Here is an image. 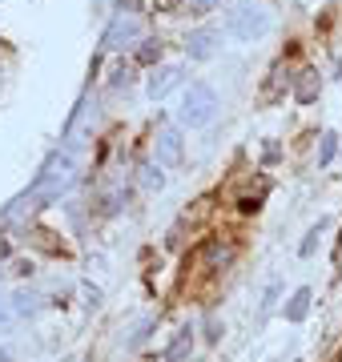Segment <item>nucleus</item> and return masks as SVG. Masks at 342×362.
Wrapping results in <instances>:
<instances>
[{
    "mask_svg": "<svg viewBox=\"0 0 342 362\" xmlns=\"http://www.w3.org/2000/svg\"><path fill=\"white\" fill-rule=\"evenodd\" d=\"M69 185H73V157L65 153H53L49 157V165L37 173V181H33V189H28L20 202H16V209L8 214V218H16L20 209H40L45 202H57V197L65 194Z\"/></svg>",
    "mask_w": 342,
    "mask_h": 362,
    "instance_id": "f257e3e1",
    "label": "nucleus"
},
{
    "mask_svg": "<svg viewBox=\"0 0 342 362\" xmlns=\"http://www.w3.org/2000/svg\"><path fill=\"white\" fill-rule=\"evenodd\" d=\"M213 117H218V93L210 85H189L182 105H177V121L185 129H201V125H210Z\"/></svg>",
    "mask_w": 342,
    "mask_h": 362,
    "instance_id": "f03ea898",
    "label": "nucleus"
},
{
    "mask_svg": "<svg viewBox=\"0 0 342 362\" xmlns=\"http://www.w3.org/2000/svg\"><path fill=\"white\" fill-rule=\"evenodd\" d=\"M225 28H230V37L237 40H262L270 28H274V16H270V8H262V4H237L234 13L225 16Z\"/></svg>",
    "mask_w": 342,
    "mask_h": 362,
    "instance_id": "7ed1b4c3",
    "label": "nucleus"
},
{
    "mask_svg": "<svg viewBox=\"0 0 342 362\" xmlns=\"http://www.w3.org/2000/svg\"><path fill=\"white\" fill-rule=\"evenodd\" d=\"M182 133L177 129H161L158 133V141H153V157H158V165L161 169H177L182 165Z\"/></svg>",
    "mask_w": 342,
    "mask_h": 362,
    "instance_id": "20e7f679",
    "label": "nucleus"
},
{
    "mask_svg": "<svg viewBox=\"0 0 342 362\" xmlns=\"http://www.w3.org/2000/svg\"><path fill=\"white\" fill-rule=\"evenodd\" d=\"M182 81H185V69L182 65H161L158 73L149 77V85H145V89H149V97H153V101H161V97H170Z\"/></svg>",
    "mask_w": 342,
    "mask_h": 362,
    "instance_id": "39448f33",
    "label": "nucleus"
},
{
    "mask_svg": "<svg viewBox=\"0 0 342 362\" xmlns=\"http://www.w3.org/2000/svg\"><path fill=\"white\" fill-rule=\"evenodd\" d=\"M185 52H189V61H210L218 52V33L213 28H194L185 37Z\"/></svg>",
    "mask_w": 342,
    "mask_h": 362,
    "instance_id": "423d86ee",
    "label": "nucleus"
},
{
    "mask_svg": "<svg viewBox=\"0 0 342 362\" xmlns=\"http://www.w3.org/2000/svg\"><path fill=\"white\" fill-rule=\"evenodd\" d=\"M133 37H137V25L125 21V16H117V21L109 25V33H105V49H121V40H133Z\"/></svg>",
    "mask_w": 342,
    "mask_h": 362,
    "instance_id": "0eeeda50",
    "label": "nucleus"
},
{
    "mask_svg": "<svg viewBox=\"0 0 342 362\" xmlns=\"http://www.w3.org/2000/svg\"><path fill=\"white\" fill-rule=\"evenodd\" d=\"M318 89H322L318 73H314V69H306L302 77H298V89H294V97H298L302 105H310V101H318Z\"/></svg>",
    "mask_w": 342,
    "mask_h": 362,
    "instance_id": "6e6552de",
    "label": "nucleus"
},
{
    "mask_svg": "<svg viewBox=\"0 0 342 362\" xmlns=\"http://www.w3.org/2000/svg\"><path fill=\"white\" fill-rule=\"evenodd\" d=\"M306 314H310V290H294V294H290V302H286V318L290 322H302Z\"/></svg>",
    "mask_w": 342,
    "mask_h": 362,
    "instance_id": "1a4fd4ad",
    "label": "nucleus"
},
{
    "mask_svg": "<svg viewBox=\"0 0 342 362\" xmlns=\"http://www.w3.org/2000/svg\"><path fill=\"white\" fill-rule=\"evenodd\" d=\"M40 310V294H37V290H16V294H13V314H25V318H28V314H37Z\"/></svg>",
    "mask_w": 342,
    "mask_h": 362,
    "instance_id": "9d476101",
    "label": "nucleus"
},
{
    "mask_svg": "<svg viewBox=\"0 0 342 362\" xmlns=\"http://www.w3.org/2000/svg\"><path fill=\"white\" fill-rule=\"evenodd\" d=\"M189 346H194V334H189V330H182V334L173 338V346L165 350V358H170V362H182L185 354H189Z\"/></svg>",
    "mask_w": 342,
    "mask_h": 362,
    "instance_id": "9b49d317",
    "label": "nucleus"
},
{
    "mask_svg": "<svg viewBox=\"0 0 342 362\" xmlns=\"http://www.w3.org/2000/svg\"><path fill=\"white\" fill-rule=\"evenodd\" d=\"M161 61V45L158 40H141V49H137V65H158Z\"/></svg>",
    "mask_w": 342,
    "mask_h": 362,
    "instance_id": "f8f14e48",
    "label": "nucleus"
},
{
    "mask_svg": "<svg viewBox=\"0 0 342 362\" xmlns=\"http://www.w3.org/2000/svg\"><path fill=\"white\" fill-rule=\"evenodd\" d=\"M338 153V137L334 133H322V145H318V165H330Z\"/></svg>",
    "mask_w": 342,
    "mask_h": 362,
    "instance_id": "ddd939ff",
    "label": "nucleus"
},
{
    "mask_svg": "<svg viewBox=\"0 0 342 362\" xmlns=\"http://www.w3.org/2000/svg\"><path fill=\"white\" fill-rule=\"evenodd\" d=\"M141 181H145V189H161L165 173H161V165H141Z\"/></svg>",
    "mask_w": 342,
    "mask_h": 362,
    "instance_id": "4468645a",
    "label": "nucleus"
},
{
    "mask_svg": "<svg viewBox=\"0 0 342 362\" xmlns=\"http://www.w3.org/2000/svg\"><path fill=\"white\" fill-rule=\"evenodd\" d=\"M322 230H326V221H318L314 230L306 233V242L298 246V254H302V258H310V254H314V246H318V233H322Z\"/></svg>",
    "mask_w": 342,
    "mask_h": 362,
    "instance_id": "2eb2a0df",
    "label": "nucleus"
},
{
    "mask_svg": "<svg viewBox=\"0 0 342 362\" xmlns=\"http://www.w3.org/2000/svg\"><path fill=\"white\" fill-rule=\"evenodd\" d=\"M13 318H16V314H13V302L0 294V330H8V326H13Z\"/></svg>",
    "mask_w": 342,
    "mask_h": 362,
    "instance_id": "dca6fc26",
    "label": "nucleus"
},
{
    "mask_svg": "<svg viewBox=\"0 0 342 362\" xmlns=\"http://www.w3.org/2000/svg\"><path fill=\"white\" fill-rule=\"evenodd\" d=\"M213 4H218V0H185V8H189V13H194V16H201V13H210Z\"/></svg>",
    "mask_w": 342,
    "mask_h": 362,
    "instance_id": "f3484780",
    "label": "nucleus"
},
{
    "mask_svg": "<svg viewBox=\"0 0 342 362\" xmlns=\"http://www.w3.org/2000/svg\"><path fill=\"white\" fill-rule=\"evenodd\" d=\"M81 294L89 298V306H97V302H101V290H97V286H81Z\"/></svg>",
    "mask_w": 342,
    "mask_h": 362,
    "instance_id": "a211bd4d",
    "label": "nucleus"
},
{
    "mask_svg": "<svg viewBox=\"0 0 342 362\" xmlns=\"http://www.w3.org/2000/svg\"><path fill=\"white\" fill-rule=\"evenodd\" d=\"M274 298H278V282H274V286H270V290H266V302H262L266 310H270V306H274Z\"/></svg>",
    "mask_w": 342,
    "mask_h": 362,
    "instance_id": "6ab92c4d",
    "label": "nucleus"
},
{
    "mask_svg": "<svg viewBox=\"0 0 342 362\" xmlns=\"http://www.w3.org/2000/svg\"><path fill=\"white\" fill-rule=\"evenodd\" d=\"M4 258H13V242H4V238H0V262Z\"/></svg>",
    "mask_w": 342,
    "mask_h": 362,
    "instance_id": "aec40b11",
    "label": "nucleus"
},
{
    "mask_svg": "<svg viewBox=\"0 0 342 362\" xmlns=\"http://www.w3.org/2000/svg\"><path fill=\"white\" fill-rule=\"evenodd\" d=\"M121 8H129V13H137V8H141V0H117Z\"/></svg>",
    "mask_w": 342,
    "mask_h": 362,
    "instance_id": "412c9836",
    "label": "nucleus"
},
{
    "mask_svg": "<svg viewBox=\"0 0 342 362\" xmlns=\"http://www.w3.org/2000/svg\"><path fill=\"white\" fill-rule=\"evenodd\" d=\"M0 362H13V358H8V354H4V350H0Z\"/></svg>",
    "mask_w": 342,
    "mask_h": 362,
    "instance_id": "4be33fe9",
    "label": "nucleus"
}]
</instances>
